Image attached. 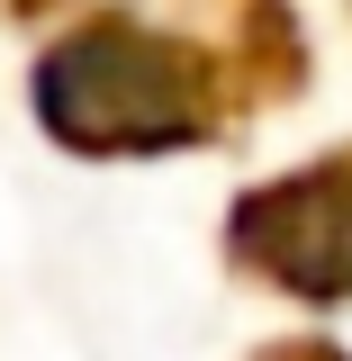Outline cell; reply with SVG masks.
Returning a JSON list of instances; mask_svg holds the SVG:
<instances>
[{"instance_id": "cell-1", "label": "cell", "mask_w": 352, "mask_h": 361, "mask_svg": "<svg viewBox=\"0 0 352 361\" xmlns=\"http://www.w3.org/2000/svg\"><path fill=\"white\" fill-rule=\"evenodd\" d=\"M45 127L90 154H145V145H181L199 135L190 82H181L172 45H145L135 27H90V37L54 45L37 73Z\"/></svg>"}]
</instances>
